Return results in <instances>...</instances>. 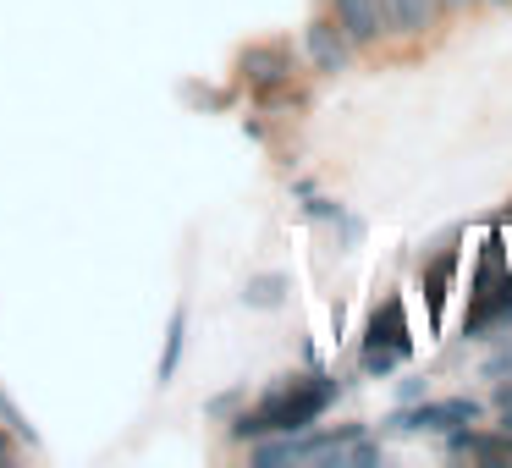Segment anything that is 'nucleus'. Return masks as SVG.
I'll list each match as a JSON object with an SVG mask.
<instances>
[{
	"label": "nucleus",
	"mask_w": 512,
	"mask_h": 468,
	"mask_svg": "<svg viewBox=\"0 0 512 468\" xmlns=\"http://www.w3.org/2000/svg\"><path fill=\"white\" fill-rule=\"evenodd\" d=\"M457 259H463V248H435L430 259H424V270H419V287H424V298H430V325L441 331V320H446V298H452V276H457Z\"/></svg>",
	"instance_id": "obj_7"
},
{
	"label": "nucleus",
	"mask_w": 512,
	"mask_h": 468,
	"mask_svg": "<svg viewBox=\"0 0 512 468\" xmlns=\"http://www.w3.org/2000/svg\"><path fill=\"white\" fill-rule=\"evenodd\" d=\"M413 358V331H408V309H402V292L380 298V309L369 314L364 325V353H358V369L369 380H386L391 369H402Z\"/></svg>",
	"instance_id": "obj_3"
},
{
	"label": "nucleus",
	"mask_w": 512,
	"mask_h": 468,
	"mask_svg": "<svg viewBox=\"0 0 512 468\" xmlns=\"http://www.w3.org/2000/svg\"><path fill=\"white\" fill-rule=\"evenodd\" d=\"M342 397V380L325 375V369H309V375H287L281 386H270L254 408H237L226 419V435L237 446H254L265 435H298L309 424L325 419V408Z\"/></svg>",
	"instance_id": "obj_1"
},
{
	"label": "nucleus",
	"mask_w": 512,
	"mask_h": 468,
	"mask_svg": "<svg viewBox=\"0 0 512 468\" xmlns=\"http://www.w3.org/2000/svg\"><path fill=\"white\" fill-rule=\"evenodd\" d=\"M287 287H292V281L276 276V270H265V276H248L243 303H248V309H281V303H287Z\"/></svg>",
	"instance_id": "obj_11"
},
{
	"label": "nucleus",
	"mask_w": 512,
	"mask_h": 468,
	"mask_svg": "<svg viewBox=\"0 0 512 468\" xmlns=\"http://www.w3.org/2000/svg\"><path fill=\"white\" fill-rule=\"evenodd\" d=\"M512 331V270H507V248L501 232H485L479 243V265L468 276V314H463V336L468 342H496Z\"/></svg>",
	"instance_id": "obj_2"
},
{
	"label": "nucleus",
	"mask_w": 512,
	"mask_h": 468,
	"mask_svg": "<svg viewBox=\"0 0 512 468\" xmlns=\"http://www.w3.org/2000/svg\"><path fill=\"white\" fill-rule=\"evenodd\" d=\"M424 397H430V386H424V375H408V380L397 386V402H402V408H408V402H424Z\"/></svg>",
	"instance_id": "obj_15"
},
{
	"label": "nucleus",
	"mask_w": 512,
	"mask_h": 468,
	"mask_svg": "<svg viewBox=\"0 0 512 468\" xmlns=\"http://www.w3.org/2000/svg\"><path fill=\"white\" fill-rule=\"evenodd\" d=\"M232 72H237V83L259 100V94L292 89V78H298V56H292L287 39H254V45L237 50Z\"/></svg>",
	"instance_id": "obj_4"
},
{
	"label": "nucleus",
	"mask_w": 512,
	"mask_h": 468,
	"mask_svg": "<svg viewBox=\"0 0 512 468\" xmlns=\"http://www.w3.org/2000/svg\"><path fill=\"white\" fill-rule=\"evenodd\" d=\"M0 424H6V435H12L23 452H39V430L28 424V413L12 402V391H6V386H0Z\"/></svg>",
	"instance_id": "obj_12"
},
{
	"label": "nucleus",
	"mask_w": 512,
	"mask_h": 468,
	"mask_svg": "<svg viewBox=\"0 0 512 468\" xmlns=\"http://www.w3.org/2000/svg\"><path fill=\"white\" fill-rule=\"evenodd\" d=\"M474 6H485V0H441V12H474Z\"/></svg>",
	"instance_id": "obj_17"
},
{
	"label": "nucleus",
	"mask_w": 512,
	"mask_h": 468,
	"mask_svg": "<svg viewBox=\"0 0 512 468\" xmlns=\"http://www.w3.org/2000/svg\"><path fill=\"white\" fill-rule=\"evenodd\" d=\"M485 6H512V0H485Z\"/></svg>",
	"instance_id": "obj_18"
},
{
	"label": "nucleus",
	"mask_w": 512,
	"mask_h": 468,
	"mask_svg": "<svg viewBox=\"0 0 512 468\" xmlns=\"http://www.w3.org/2000/svg\"><path fill=\"white\" fill-rule=\"evenodd\" d=\"M380 23L386 34H430L441 23V0H380Z\"/></svg>",
	"instance_id": "obj_9"
},
{
	"label": "nucleus",
	"mask_w": 512,
	"mask_h": 468,
	"mask_svg": "<svg viewBox=\"0 0 512 468\" xmlns=\"http://www.w3.org/2000/svg\"><path fill=\"white\" fill-rule=\"evenodd\" d=\"M303 61H309L320 78H342L347 67H353V39L336 28V17H309V28H303Z\"/></svg>",
	"instance_id": "obj_6"
},
{
	"label": "nucleus",
	"mask_w": 512,
	"mask_h": 468,
	"mask_svg": "<svg viewBox=\"0 0 512 468\" xmlns=\"http://www.w3.org/2000/svg\"><path fill=\"white\" fill-rule=\"evenodd\" d=\"M182 100L199 105V111H221V105H232V94H226V89H204V83H188V89H182Z\"/></svg>",
	"instance_id": "obj_14"
},
{
	"label": "nucleus",
	"mask_w": 512,
	"mask_h": 468,
	"mask_svg": "<svg viewBox=\"0 0 512 468\" xmlns=\"http://www.w3.org/2000/svg\"><path fill=\"white\" fill-rule=\"evenodd\" d=\"M331 17H336V28L353 39V50L380 45V34H386V23H380V0H331Z\"/></svg>",
	"instance_id": "obj_8"
},
{
	"label": "nucleus",
	"mask_w": 512,
	"mask_h": 468,
	"mask_svg": "<svg viewBox=\"0 0 512 468\" xmlns=\"http://www.w3.org/2000/svg\"><path fill=\"white\" fill-rule=\"evenodd\" d=\"M479 375H485V380H512V331L496 336V353L479 364Z\"/></svg>",
	"instance_id": "obj_13"
},
{
	"label": "nucleus",
	"mask_w": 512,
	"mask_h": 468,
	"mask_svg": "<svg viewBox=\"0 0 512 468\" xmlns=\"http://www.w3.org/2000/svg\"><path fill=\"white\" fill-rule=\"evenodd\" d=\"M479 413H485V402L479 397H446V402H408V408L386 413V430L397 435H446L457 430V424H479Z\"/></svg>",
	"instance_id": "obj_5"
},
{
	"label": "nucleus",
	"mask_w": 512,
	"mask_h": 468,
	"mask_svg": "<svg viewBox=\"0 0 512 468\" xmlns=\"http://www.w3.org/2000/svg\"><path fill=\"white\" fill-rule=\"evenodd\" d=\"M182 353H188V309H171V320H166V342H160V364H155V380L160 386H171L177 380V364H182Z\"/></svg>",
	"instance_id": "obj_10"
},
{
	"label": "nucleus",
	"mask_w": 512,
	"mask_h": 468,
	"mask_svg": "<svg viewBox=\"0 0 512 468\" xmlns=\"http://www.w3.org/2000/svg\"><path fill=\"white\" fill-rule=\"evenodd\" d=\"M243 408V391H226V397H210V419H232Z\"/></svg>",
	"instance_id": "obj_16"
}]
</instances>
